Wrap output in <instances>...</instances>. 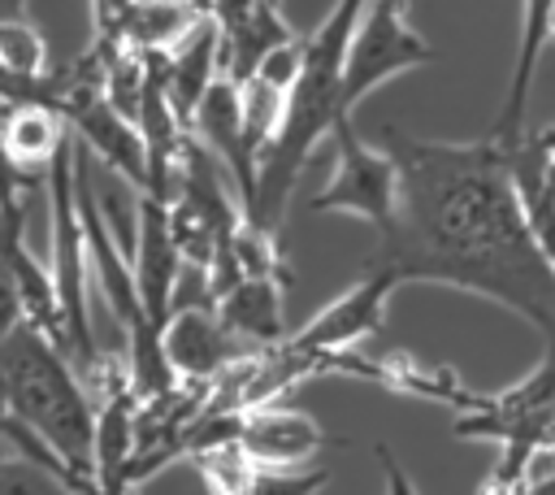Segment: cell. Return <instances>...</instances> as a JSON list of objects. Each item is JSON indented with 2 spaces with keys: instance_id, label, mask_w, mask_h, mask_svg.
<instances>
[{
  "instance_id": "1",
  "label": "cell",
  "mask_w": 555,
  "mask_h": 495,
  "mask_svg": "<svg viewBox=\"0 0 555 495\" xmlns=\"http://www.w3.org/2000/svg\"><path fill=\"white\" fill-rule=\"evenodd\" d=\"M382 148L399 165V217L377 234L373 265L399 287L434 282L503 304L555 347V261L525 217L507 148L494 135L447 143L399 126H382Z\"/></svg>"
},
{
  "instance_id": "2",
  "label": "cell",
  "mask_w": 555,
  "mask_h": 495,
  "mask_svg": "<svg viewBox=\"0 0 555 495\" xmlns=\"http://www.w3.org/2000/svg\"><path fill=\"white\" fill-rule=\"evenodd\" d=\"M364 4L369 0H334L325 22L312 35H304V69H299L295 87L286 91L278 135L269 139V148L260 156L256 200L247 208V217L269 226L273 234L282 230V213L291 204V191H295L312 148L321 139H330V130L343 117H351L343 109V65H347V48H351Z\"/></svg>"
},
{
  "instance_id": "3",
  "label": "cell",
  "mask_w": 555,
  "mask_h": 495,
  "mask_svg": "<svg viewBox=\"0 0 555 495\" xmlns=\"http://www.w3.org/2000/svg\"><path fill=\"white\" fill-rule=\"evenodd\" d=\"M0 417L22 421L43 439L82 482H95V430L100 404L82 382L78 365L30 321L0 334Z\"/></svg>"
},
{
  "instance_id": "4",
  "label": "cell",
  "mask_w": 555,
  "mask_h": 495,
  "mask_svg": "<svg viewBox=\"0 0 555 495\" xmlns=\"http://www.w3.org/2000/svg\"><path fill=\"white\" fill-rule=\"evenodd\" d=\"M43 187H48V226H52V282H56L65 330H69V360L78 365L82 382H91L104 360H100L91 304H87L91 269H87V243H82V217H78V191H74V135L52 161Z\"/></svg>"
},
{
  "instance_id": "5",
  "label": "cell",
  "mask_w": 555,
  "mask_h": 495,
  "mask_svg": "<svg viewBox=\"0 0 555 495\" xmlns=\"http://www.w3.org/2000/svg\"><path fill=\"white\" fill-rule=\"evenodd\" d=\"M334 143V174L330 182L308 200V213H351L369 221L377 234H386L399 217V165L377 143H364L356 122L343 117L330 130Z\"/></svg>"
},
{
  "instance_id": "6",
  "label": "cell",
  "mask_w": 555,
  "mask_h": 495,
  "mask_svg": "<svg viewBox=\"0 0 555 495\" xmlns=\"http://www.w3.org/2000/svg\"><path fill=\"white\" fill-rule=\"evenodd\" d=\"M429 61H438V52L412 30L408 0H369L343 65V109L356 113V104L373 96L382 82Z\"/></svg>"
},
{
  "instance_id": "7",
  "label": "cell",
  "mask_w": 555,
  "mask_h": 495,
  "mask_svg": "<svg viewBox=\"0 0 555 495\" xmlns=\"http://www.w3.org/2000/svg\"><path fill=\"white\" fill-rule=\"evenodd\" d=\"M399 291V278L382 265H369L364 278H356L338 300H330L312 321H304L295 334H286V347L304 352L317 360V373L325 365V356L351 352L360 339L377 334L386 321V304Z\"/></svg>"
},
{
  "instance_id": "8",
  "label": "cell",
  "mask_w": 555,
  "mask_h": 495,
  "mask_svg": "<svg viewBox=\"0 0 555 495\" xmlns=\"http://www.w3.org/2000/svg\"><path fill=\"white\" fill-rule=\"evenodd\" d=\"M191 135L225 165L230 182L238 187L243 213L256 200V178H260V152L247 139V117H243V87L230 74H217V82L208 87V96L199 100L195 117H191Z\"/></svg>"
},
{
  "instance_id": "9",
  "label": "cell",
  "mask_w": 555,
  "mask_h": 495,
  "mask_svg": "<svg viewBox=\"0 0 555 495\" xmlns=\"http://www.w3.org/2000/svg\"><path fill=\"white\" fill-rule=\"evenodd\" d=\"M165 339V356L178 373V382H217L221 373H230L243 356H251L217 317V308L191 304V308H173V317L160 326Z\"/></svg>"
},
{
  "instance_id": "10",
  "label": "cell",
  "mask_w": 555,
  "mask_h": 495,
  "mask_svg": "<svg viewBox=\"0 0 555 495\" xmlns=\"http://www.w3.org/2000/svg\"><path fill=\"white\" fill-rule=\"evenodd\" d=\"M182 248L173 239V221H169V200L139 191V226H134V248H130V265L139 278V295L143 308L156 326H165L173 317V291H178V269H182Z\"/></svg>"
},
{
  "instance_id": "11",
  "label": "cell",
  "mask_w": 555,
  "mask_h": 495,
  "mask_svg": "<svg viewBox=\"0 0 555 495\" xmlns=\"http://www.w3.org/2000/svg\"><path fill=\"white\" fill-rule=\"evenodd\" d=\"M256 465H312V456L325 447V430L317 417L286 408V404H256L238 412V439H234Z\"/></svg>"
},
{
  "instance_id": "12",
  "label": "cell",
  "mask_w": 555,
  "mask_h": 495,
  "mask_svg": "<svg viewBox=\"0 0 555 495\" xmlns=\"http://www.w3.org/2000/svg\"><path fill=\"white\" fill-rule=\"evenodd\" d=\"M551 17H555V0H520V26H516V61H512V78L503 91V109L490 126V135L503 148H516L529 130H525V113H529V96H533V78H538V61L542 48L551 39Z\"/></svg>"
},
{
  "instance_id": "13",
  "label": "cell",
  "mask_w": 555,
  "mask_h": 495,
  "mask_svg": "<svg viewBox=\"0 0 555 495\" xmlns=\"http://www.w3.org/2000/svg\"><path fill=\"white\" fill-rule=\"evenodd\" d=\"M282 282L286 278H243L225 295L212 300L217 317L225 330L247 347V352H269L286 339L282 326Z\"/></svg>"
},
{
  "instance_id": "14",
  "label": "cell",
  "mask_w": 555,
  "mask_h": 495,
  "mask_svg": "<svg viewBox=\"0 0 555 495\" xmlns=\"http://www.w3.org/2000/svg\"><path fill=\"white\" fill-rule=\"evenodd\" d=\"M217 74H225V56H221V26L212 17L199 22V30L178 43L173 52H165V91L178 109V117L191 126L199 100L208 96V87L217 82Z\"/></svg>"
},
{
  "instance_id": "15",
  "label": "cell",
  "mask_w": 555,
  "mask_h": 495,
  "mask_svg": "<svg viewBox=\"0 0 555 495\" xmlns=\"http://www.w3.org/2000/svg\"><path fill=\"white\" fill-rule=\"evenodd\" d=\"M204 17H212V13H204L199 0H134L121 17L117 39L143 56L147 52H173L178 43H186L199 30Z\"/></svg>"
},
{
  "instance_id": "16",
  "label": "cell",
  "mask_w": 555,
  "mask_h": 495,
  "mask_svg": "<svg viewBox=\"0 0 555 495\" xmlns=\"http://www.w3.org/2000/svg\"><path fill=\"white\" fill-rule=\"evenodd\" d=\"M0 139H4V152L13 156L17 169L26 174H48L52 161L61 156V148L69 143V126L56 109H43V104H13L0 122Z\"/></svg>"
},
{
  "instance_id": "17",
  "label": "cell",
  "mask_w": 555,
  "mask_h": 495,
  "mask_svg": "<svg viewBox=\"0 0 555 495\" xmlns=\"http://www.w3.org/2000/svg\"><path fill=\"white\" fill-rule=\"evenodd\" d=\"M0 495H87V491H78L56 465L13 452L0 456Z\"/></svg>"
},
{
  "instance_id": "18",
  "label": "cell",
  "mask_w": 555,
  "mask_h": 495,
  "mask_svg": "<svg viewBox=\"0 0 555 495\" xmlns=\"http://www.w3.org/2000/svg\"><path fill=\"white\" fill-rule=\"evenodd\" d=\"M0 65L13 69V74H26V78H39L48 74V43L43 35L35 30L30 17H13V22H0Z\"/></svg>"
},
{
  "instance_id": "19",
  "label": "cell",
  "mask_w": 555,
  "mask_h": 495,
  "mask_svg": "<svg viewBox=\"0 0 555 495\" xmlns=\"http://www.w3.org/2000/svg\"><path fill=\"white\" fill-rule=\"evenodd\" d=\"M330 482L321 465H256L247 495H317Z\"/></svg>"
},
{
  "instance_id": "20",
  "label": "cell",
  "mask_w": 555,
  "mask_h": 495,
  "mask_svg": "<svg viewBox=\"0 0 555 495\" xmlns=\"http://www.w3.org/2000/svg\"><path fill=\"white\" fill-rule=\"evenodd\" d=\"M91 4V39H117L121 17L134 0H87Z\"/></svg>"
},
{
  "instance_id": "21",
  "label": "cell",
  "mask_w": 555,
  "mask_h": 495,
  "mask_svg": "<svg viewBox=\"0 0 555 495\" xmlns=\"http://www.w3.org/2000/svg\"><path fill=\"white\" fill-rule=\"evenodd\" d=\"M377 460H382V473H386V495H416L412 478L403 473V465L395 460V452L386 443H377Z\"/></svg>"
},
{
  "instance_id": "22",
  "label": "cell",
  "mask_w": 555,
  "mask_h": 495,
  "mask_svg": "<svg viewBox=\"0 0 555 495\" xmlns=\"http://www.w3.org/2000/svg\"><path fill=\"white\" fill-rule=\"evenodd\" d=\"M26 4H30V0H0V22H13V17H26Z\"/></svg>"
},
{
  "instance_id": "23",
  "label": "cell",
  "mask_w": 555,
  "mask_h": 495,
  "mask_svg": "<svg viewBox=\"0 0 555 495\" xmlns=\"http://www.w3.org/2000/svg\"><path fill=\"white\" fill-rule=\"evenodd\" d=\"M542 182H546V195L555 200V152H546V169H542Z\"/></svg>"
},
{
  "instance_id": "24",
  "label": "cell",
  "mask_w": 555,
  "mask_h": 495,
  "mask_svg": "<svg viewBox=\"0 0 555 495\" xmlns=\"http://www.w3.org/2000/svg\"><path fill=\"white\" fill-rule=\"evenodd\" d=\"M533 135H538V143H542L546 152H555V122H551V126H542V130H533Z\"/></svg>"
},
{
  "instance_id": "25",
  "label": "cell",
  "mask_w": 555,
  "mask_h": 495,
  "mask_svg": "<svg viewBox=\"0 0 555 495\" xmlns=\"http://www.w3.org/2000/svg\"><path fill=\"white\" fill-rule=\"evenodd\" d=\"M551 39H555V17H551Z\"/></svg>"
},
{
  "instance_id": "26",
  "label": "cell",
  "mask_w": 555,
  "mask_h": 495,
  "mask_svg": "<svg viewBox=\"0 0 555 495\" xmlns=\"http://www.w3.org/2000/svg\"><path fill=\"white\" fill-rule=\"evenodd\" d=\"M130 495H139V491H130Z\"/></svg>"
}]
</instances>
